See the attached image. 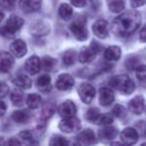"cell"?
I'll return each mask as SVG.
<instances>
[{
    "label": "cell",
    "mask_w": 146,
    "mask_h": 146,
    "mask_svg": "<svg viewBox=\"0 0 146 146\" xmlns=\"http://www.w3.org/2000/svg\"><path fill=\"white\" fill-rule=\"evenodd\" d=\"M10 99L12 101L13 105L15 106H22L24 102V94L20 89H14L11 92Z\"/></svg>",
    "instance_id": "obj_27"
},
{
    "label": "cell",
    "mask_w": 146,
    "mask_h": 146,
    "mask_svg": "<svg viewBox=\"0 0 146 146\" xmlns=\"http://www.w3.org/2000/svg\"><path fill=\"white\" fill-rule=\"evenodd\" d=\"M12 119L17 123H26L30 119V114L26 110H17L12 113Z\"/></svg>",
    "instance_id": "obj_22"
},
{
    "label": "cell",
    "mask_w": 146,
    "mask_h": 146,
    "mask_svg": "<svg viewBox=\"0 0 146 146\" xmlns=\"http://www.w3.org/2000/svg\"><path fill=\"white\" fill-rule=\"evenodd\" d=\"M14 64V58L8 52L0 53V71L1 72H8Z\"/></svg>",
    "instance_id": "obj_14"
},
{
    "label": "cell",
    "mask_w": 146,
    "mask_h": 146,
    "mask_svg": "<svg viewBox=\"0 0 146 146\" xmlns=\"http://www.w3.org/2000/svg\"><path fill=\"white\" fill-rule=\"evenodd\" d=\"M140 23H141L140 13L135 10H129L119 15L114 20L112 29L115 34L125 37L137 30Z\"/></svg>",
    "instance_id": "obj_1"
},
{
    "label": "cell",
    "mask_w": 146,
    "mask_h": 146,
    "mask_svg": "<svg viewBox=\"0 0 146 146\" xmlns=\"http://www.w3.org/2000/svg\"><path fill=\"white\" fill-rule=\"evenodd\" d=\"M135 71L139 82H141L142 84H146V65H139Z\"/></svg>",
    "instance_id": "obj_33"
},
{
    "label": "cell",
    "mask_w": 146,
    "mask_h": 146,
    "mask_svg": "<svg viewBox=\"0 0 146 146\" xmlns=\"http://www.w3.org/2000/svg\"><path fill=\"white\" fill-rule=\"evenodd\" d=\"M140 65V60L136 57H129L125 61V66L128 70H136L138 66Z\"/></svg>",
    "instance_id": "obj_36"
},
{
    "label": "cell",
    "mask_w": 146,
    "mask_h": 146,
    "mask_svg": "<svg viewBox=\"0 0 146 146\" xmlns=\"http://www.w3.org/2000/svg\"><path fill=\"white\" fill-rule=\"evenodd\" d=\"M71 3L75 7H78V8H81V7H84L86 4L85 0H70Z\"/></svg>",
    "instance_id": "obj_41"
},
{
    "label": "cell",
    "mask_w": 146,
    "mask_h": 146,
    "mask_svg": "<svg viewBox=\"0 0 146 146\" xmlns=\"http://www.w3.org/2000/svg\"><path fill=\"white\" fill-rule=\"evenodd\" d=\"M96 54H97V52L91 46H86L81 49L79 55H78V59H79V61L81 63H89L94 60Z\"/></svg>",
    "instance_id": "obj_17"
},
{
    "label": "cell",
    "mask_w": 146,
    "mask_h": 146,
    "mask_svg": "<svg viewBox=\"0 0 146 146\" xmlns=\"http://www.w3.org/2000/svg\"><path fill=\"white\" fill-rule=\"evenodd\" d=\"M124 0H108V8L111 12L118 13L124 9Z\"/></svg>",
    "instance_id": "obj_28"
},
{
    "label": "cell",
    "mask_w": 146,
    "mask_h": 146,
    "mask_svg": "<svg viewBox=\"0 0 146 146\" xmlns=\"http://www.w3.org/2000/svg\"><path fill=\"white\" fill-rule=\"evenodd\" d=\"M6 109H7V106L5 104V102H3L2 100H0V117L3 116L6 112Z\"/></svg>",
    "instance_id": "obj_44"
},
{
    "label": "cell",
    "mask_w": 146,
    "mask_h": 146,
    "mask_svg": "<svg viewBox=\"0 0 146 146\" xmlns=\"http://www.w3.org/2000/svg\"><path fill=\"white\" fill-rule=\"evenodd\" d=\"M19 1L22 10L27 13L35 12L40 9L41 0H19Z\"/></svg>",
    "instance_id": "obj_18"
},
{
    "label": "cell",
    "mask_w": 146,
    "mask_h": 146,
    "mask_svg": "<svg viewBox=\"0 0 146 146\" xmlns=\"http://www.w3.org/2000/svg\"><path fill=\"white\" fill-rule=\"evenodd\" d=\"M111 146H129V145H126L124 143H120V142H113L111 144Z\"/></svg>",
    "instance_id": "obj_46"
},
{
    "label": "cell",
    "mask_w": 146,
    "mask_h": 146,
    "mask_svg": "<svg viewBox=\"0 0 146 146\" xmlns=\"http://www.w3.org/2000/svg\"><path fill=\"white\" fill-rule=\"evenodd\" d=\"M13 83L19 88H22V89H28L32 85V81L31 79L25 74H19L16 77H14L13 79Z\"/></svg>",
    "instance_id": "obj_20"
},
{
    "label": "cell",
    "mask_w": 146,
    "mask_h": 146,
    "mask_svg": "<svg viewBox=\"0 0 146 146\" xmlns=\"http://www.w3.org/2000/svg\"><path fill=\"white\" fill-rule=\"evenodd\" d=\"M41 68V61L39 59V57L37 56H31L30 58H28V60L25 62V69L26 71L31 74V75H34L39 72Z\"/></svg>",
    "instance_id": "obj_16"
},
{
    "label": "cell",
    "mask_w": 146,
    "mask_h": 146,
    "mask_svg": "<svg viewBox=\"0 0 146 146\" xmlns=\"http://www.w3.org/2000/svg\"><path fill=\"white\" fill-rule=\"evenodd\" d=\"M77 111L76 105L71 100H66L63 103H61L58 107V113L62 118L74 117Z\"/></svg>",
    "instance_id": "obj_6"
},
{
    "label": "cell",
    "mask_w": 146,
    "mask_h": 146,
    "mask_svg": "<svg viewBox=\"0 0 146 146\" xmlns=\"http://www.w3.org/2000/svg\"><path fill=\"white\" fill-rule=\"evenodd\" d=\"M99 135L103 139H107V140L113 139L117 135V129L115 127H112V126H108V127H105L102 130H100Z\"/></svg>",
    "instance_id": "obj_29"
},
{
    "label": "cell",
    "mask_w": 146,
    "mask_h": 146,
    "mask_svg": "<svg viewBox=\"0 0 146 146\" xmlns=\"http://www.w3.org/2000/svg\"><path fill=\"white\" fill-rule=\"evenodd\" d=\"M36 85L40 91L43 92H48L52 89V85H51V78L49 75L45 74V75H41L40 77L37 79Z\"/></svg>",
    "instance_id": "obj_19"
},
{
    "label": "cell",
    "mask_w": 146,
    "mask_h": 146,
    "mask_svg": "<svg viewBox=\"0 0 146 146\" xmlns=\"http://www.w3.org/2000/svg\"><path fill=\"white\" fill-rule=\"evenodd\" d=\"M3 18H4V14H3V13L0 11V22L3 20Z\"/></svg>",
    "instance_id": "obj_48"
},
{
    "label": "cell",
    "mask_w": 146,
    "mask_h": 146,
    "mask_svg": "<svg viewBox=\"0 0 146 146\" xmlns=\"http://www.w3.org/2000/svg\"><path fill=\"white\" fill-rule=\"evenodd\" d=\"M146 3V0H131V5L133 7L142 6Z\"/></svg>",
    "instance_id": "obj_43"
},
{
    "label": "cell",
    "mask_w": 146,
    "mask_h": 146,
    "mask_svg": "<svg viewBox=\"0 0 146 146\" xmlns=\"http://www.w3.org/2000/svg\"><path fill=\"white\" fill-rule=\"evenodd\" d=\"M114 101V92L110 88L103 87L99 90V103L102 106H109Z\"/></svg>",
    "instance_id": "obj_15"
},
{
    "label": "cell",
    "mask_w": 146,
    "mask_h": 146,
    "mask_svg": "<svg viewBox=\"0 0 146 146\" xmlns=\"http://www.w3.org/2000/svg\"><path fill=\"white\" fill-rule=\"evenodd\" d=\"M94 34L100 39H104L108 36V24L105 20H97L92 26Z\"/></svg>",
    "instance_id": "obj_12"
},
{
    "label": "cell",
    "mask_w": 146,
    "mask_h": 146,
    "mask_svg": "<svg viewBox=\"0 0 146 146\" xmlns=\"http://www.w3.org/2000/svg\"><path fill=\"white\" fill-rule=\"evenodd\" d=\"M42 99L38 94H29L26 98V104L30 109H36L41 105Z\"/></svg>",
    "instance_id": "obj_25"
},
{
    "label": "cell",
    "mask_w": 146,
    "mask_h": 146,
    "mask_svg": "<svg viewBox=\"0 0 146 146\" xmlns=\"http://www.w3.org/2000/svg\"><path fill=\"white\" fill-rule=\"evenodd\" d=\"M99 110L97 108H91L87 111L86 113V119L89 122H92V123H97L98 119H99Z\"/></svg>",
    "instance_id": "obj_32"
},
{
    "label": "cell",
    "mask_w": 146,
    "mask_h": 146,
    "mask_svg": "<svg viewBox=\"0 0 146 146\" xmlns=\"http://www.w3.org/2000/svg\"><path fill=\"white\" fill-rule=\"evenodd\" d=\"M17 2H18V0H0L1 5L4 8L8 9V10H11V9L14 8Z\"/></svg>",
    "instance_id": "obj_39"
},
{
    "label": "cell",
    "mask_w": 146,
    "mask_h": 146,
    "mask_svg": "<svg viewBox=\"0 0 146 146\" xmlns=\"http://www.w3.org/2000/svg\"><path fill=\"white\" fill-rule=\"evenodd\" d=\"M55 63H56V60L54 58H52L50 56H44L42 61H41V67L43 68V70L49 72V71H51L53 69Z\"/></svg>",
    "instance_id": "obj_31"
},
{
    "label": "cell",
    "mask_w": 146,
    "mask_h": 146,
    "mask_svg": "<svg viewBox=\"0 0 146 146\" xmlns=\"http://www.w3.org/2000/svg\"><path fill=\"white\" fill-rule=\"evenodd\" d=\"M120 138H121L122 142L126 145H133L137 142L138 140V133L135 129L129 127L125 128L120 134Z\"/></svg>",
    "instance_id": "obj_9"
},
{
    "label": "cell",
    "mask_w": 146,
    "mask_h": 146,
    "mask_svg": "<svg viewBox=\"0 0 146 146\" xmlns=\"http://www.w3.org/2000/svg\"><path fill=\"white\" fill-rule=\"evenodd\" d=\"M109 85L123 94H131L135 90V84L126 74L114 76L109 81Z\"/></svg>",
    "instance_id": "obj_2"
},
{
    "label": "cell",
    "mask_w": 146,
    "mask_h": 146,
    "mask_svg": "<svg viewBox=\"0 0 146 146\" xmlns=\"http://www.w3.org/2000/svg\"><path fill=\"white\" fill-rule=\"evenodd\" d=\"M49 31V26L44 22L34 23L31 27V32L34 35H44Z\"/></svg>",
    "instance_id": "obj_26"
},
{
    "label": "cell",
    "mask_w": 146,
    "mask_h": 146,
    "mask_svg": "<svg viewBox=\"0 0 146 146\" xmlns=\"http://www.w3.org/2000/svg\"><path fill=\"white\" fill-rule=\"evenodd\" d=\"M49 146H67V141L62 136L55 135L51 138L50 142H49Z\"/></svg>",
    "instance_id": "obj_35"
},
{
    "label": "cell",
    "mask_w": 146,
    "mask_h": 146,
    "mask_svg": "<svg viewBox=\"0 0 146 146\" xmlns=\"http://www.w3.org/2000/svg\"><path fill=\"white\" fill-rule=\"evenodd\" d=\"M70 30L73 33V35L76 37V39H78L79 41H84L87 39V29H86L85 24L81 21H74L70 25Z\"/></svg>",
    "instance_id": "obj_7"
},
{
    "label": "cell",
    "mask_w": 146,
    "mask_h": 146,
    "mask_svg": "<svg viewBox=\"0 0 146 146\" xmlns=\"http://www.w3.org/2000/svg\"><path fill=\"white\" fill-rule=\"evenodd\" d=\"M144 103L145 102H144L143 96L137 95L133 99H131V101L128 104V107H129V110L132 113L136 114V115H139L144 110V107H145V104Z\"/></svg>",
    "instance_id": "obj_11"
},
{
    "label": "cell",
    "mask_w": 146,
    "mask_h": 146,
    "mask_svg": "<svg viewBox=\"0 0 146 146\" xmlns=\"http://www.w3.org/2000/svg\"><path fill=\"white\" fill-rule=\"evenodd\" d=\"M53 113H54L53 107H51V106H45V107L42 109V112H41V116H40L41 121L45 122L48 119H50V118L52 117Z\"/></svg>",
    "instance_id": "obj_34"
},
{
    "label": "cell",
    "mask_w": 146,
    "mask_h": 146,
    "mask_svg": "<svg viewBox=\"0 0 146 146\" xmlns=\"http://www.w3.org/2000/svg\"><path fill=\"white\" fill-rule=\"evenodd\" d=\"M104 56L108 61H116L121 56V50L118 46H109L105 50Z\"/></svg>",
    "instance_id": "obj_21"
},
{
    "label": "cell",
    "mask_w": 146,
    "mask_h": 146,
    "mask_svg": "<svg viewBox=\"0 0 146 146\" xmlns=\"http://www.w3.org/2000/svg\"><path fill=\"white\" fill-rule=\"evenodd\" d=\"M69 146H82L80 143H78V142H73V143H71Z\"/></svg>",
    "instance_id": "obj_47"
},
{
    "label": "cell",
    "mask_w": 146,
    "mask_h": 146,
    "mask_svg": "<svg viewBox=\"0 0 146 146\" xmlns=\"http://www.w3.org/2000/svg\"><path fill=\"white\" fill-rule=\"evenodd\" d=\"M23 24H24V20L21 17L12 15L7 19L4 26L0 28V34L5 37L13 36L17 31H19V29L23 26Z\"/></svg>",
    "instance_id": "obj_3"
},
{
    "label": "cell",
    "mask_w": 146,
    "mask_h": 146,
    "mask_svg": "<svg viewBox=\"0 0 146 146\" xmlns=\"http://www.w3.org/2000/svg\"><path fill=\"white\" fill-rule=\"evenodd\" d=\"M78 143L84 146H90L96 142V137L91 129H85L77 135Z\"/></svg>",
    "instance_id": "obj_10"
},
{
    "label": "cell",
    "mask_w": 146,
    "mask_h": 146,
    "mask_svg": "<svg viewBox=\"0 0 146 146\" xmlns=\"http://www.w3.org/2000/svg\"><path fill=\"white\" fill-rule=\"evenodd\" d=\"M63 63H64L66 66H71V65L74 64L76 60V52L74 50H67L66 52L63 54L62 57Z\"/></svg>",
    "instance_id": "obj_30"
},
{
    "label": "cell",
    "mask_w": 146,
    "mask_h": 146,
    "mask_svg": "<svg viewBox=\"0 0 146 146\" xmlns=\"http://www.w3.org/2000/svg\"><path fill=\"white\" fill-rule=\"evenodd\" d=\"M9 92V87L6 83L1 82L0 83V98H3L8 94Z\"/></svg>",
    "instance_id": "obj_40"
},
{
    "label": "cell",
    "mask_w": 146,
    "mask_h": 146,
    "mask_svg": "<svg viewBox=\"0 0 146 146\" xmlns=\"http://www.w3.org/2000/svg\"><path fill=\"white\" fill-rule=\"evenodd\" d=\"M7 146H21V142L16 138H10L7 141Z\"/></svg>",
    "instance_id": "obj_42"
},
{
    "label": "cell",
    "mask_w": 146,
    "mask_h": 146,
    "mask_svg": "<svg viewBox=\"0 0 146 146\" xmlns=\"http://www.w3.org/2000/svg\"><path fill=\"white\" fill-rule=\"evenodd\" d=\"M139 36H140V39H141L142 42H146V25L141 29Z\"/></svg>",
    "instance_id": "obj_45"
},
{
    "label": "cell",
    "mask_w": 146,
    "mask_h": 146,
    "mask_svg": "<svg viewBox=\"0 0 146 146\" xmlns=\"http://www.w3.org/2000/svg\"><path fill=\"white\" fill-rule=\"evenodd\" d=\"M10 50L13 55H15L18 58H21V57H23L27 53L26 43L23 40H21V39L14 40L10 45Z\"/></svg>",
    "instance_id": "obj_13"
},
{
    "label": "cell",
    "mask_w": 146,
    "mask_h": 146,
    "mask_svg": "<svg viewBox=\"0 0 146 146\" xmlns=\"http://www.w3.org/2000/svg\"><path fill=\"white\" fill-rule=\"evenodd\" d=\"M58 13H59V16H60L63 20H69V19L72 17L73 9H72V7L67 4V3H62V4L59 6Z\"/></svg>",
    "instance_id": "obj_24"
},
{
    "label": "cell",
    "mask_w": 146,
    "mask_h": 146,
    "mask_svg": "<svg viewBox=\"0 0 146 146\" xmlns=\"http://www.w3.org/2000/svg\"><path fill=\"white\" fill-rule=\"evenodd\" d=\"M19 137L21 138L22 142L26 146H38V142L36 139H34L33 135L31 134V132L24 130V131H21L19 133Z\"/></svg>",
    "instance_id": "obj_23"
},
{
    "label": "cell",
    "mask_w": 146,
    "mask_h": 146,
    "mask_svg": "<svg viewBox=\"0 0 146 146\" xmlns=\"http://www.w3.org/2000/svg\"><path fill=\"white\" fill-rule=\"evenodd\" d=\"M95 93V88L89 83H82L78 87V94L80 96V99L86 104H89L93 100Z\"/></svg>",
    "instance_id": "obj_4"
},
{
    "label": "cell",
    "mask_w": 146,
    "mask_h": 146,
    "mask_svg": "<svg viewBox=\"0 0 146 146\" xmlns=\"http://www.w3.org/2000/svg\"><path fill=\"white\" fill-rule=\"evenodd\" d=\"M74 85V79L71 75L69 74H61L59 75V77L57 78L56 81V87L58 90H61V91H66V90H69L73 87Z\"/></svg>",
    "instance_id": "obj_8"
},
{
    "label": "cell",
    "mask_w": 146,
    "mask_h": 146,
    "mask_svg": "<svg viewBox=\"0 0 146 146\" xmlns=\"http://www.w3.org/2000/svg\"><path fill=\"white\" fill-rule=\"evenodd\" d=\"M59 128L61 131L66 132V133H72V132L77 131L80 128V121L76 117H69L63 118L59 122Z\"/></svg>",
    "instance_id": "obj_5"
},
{
    "label": "cell",
    "mask_w": 146,
    "mask_h": 146,
    "mask_svg": "<svg viewBox=\"0 0 146 146\" xmlns=\"http://www.w3.org/2000/svg\"><path fill=\"white\" fill-rule=\"evenodd\" d=\"M112 111H113V114L115 115V117H117V118H123V117H125V115H126L125 108L122 105H119V104H116Z\"/></svg>",
    "instance_id": "obj_38"
},
{
    "label": "cell",
    "mask_w": 146,
    "mask_h": 146,
    "mask_svg": "<svg viewBox=\"0 0 146 146\" xmlns=\"http://www.w3.org/2000/svg\"><path fill=\"white\" fill-rule=\"evenodd\" d=\"M113 122V116L110 114H102L99 116L97 123L101 124V125H109Z\"/></svg>",
    "instance_id": "obj_37"
},
{
    "label": "cell",
    "mask_w": 146,
    "mask_h": 146,
    "mask_svg": "<svg viewBox=\"0 0 146 146\" xmlns=\"http://www.w3.org/2000/svg\"><path fill=\"white\" fill-rule=\"evenodd\" d=\"M141 146H146V142H144V143L141 144Z\"/></svg>",
    "instance_id": "obj_49"
}]
</instances>
